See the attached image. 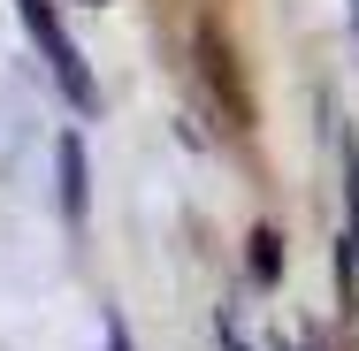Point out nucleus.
<instances>
[{
	"mask_svg": "<svg viewBox=\"0 0 359 351\" xmlns=\"http://www.w3.org/2000/svg\"><path fill=\"white\" fill-rule=\"evenodd\" d=\"M84 8H100V0H84Z\"/></svg>",
	"mask_w": 359,
	"mask_h": 351,
	"instance_id": "nucleus-10",
	"label": "nucleus"
},
{
	"mask_svg": "<svg viewBox=\"0 0 359 351\" xmlns=\"http://www.w3.org/2000/svg\"><path fill=\"white\" fill-rule=\"evenodd\" d=\"M199 69H207V84H215L222 115L245 130V123H252V92H245V76H237V54H229V39H222L215 23H199Z\"/></svg>",
	"mask_w": 359,
	"mask_h": 351,
	"instance_id": "nucleus-2",
	"label": "nucleus"
},
{
	"mask_svg": "<svg viewBox=\"0 0 359 351\" xmlns=\"http://www.w3.org/2000/svg\"><path fill=\"white\" fill-rule=\"evenodd\" d=\"M352 31H359V0H352Z\"/></svg>",
	"mask_w": 359,
	"mask_h": 351,
	"instance_id": "nucleus-8",
	"label": "nucleus"
},
{
	"mask_svg": "<svg viewBox=\"0 0 359 351\" xmlns=\"http://www.w3.org/2000/svg\"><path fill=\"white\" fill-rule=\"evenodd\" d=\"M252 275L260 282L283 275V237H276V229H252Z\"/></svg>",
	"mask_w": 359,
	"mask_h": 351,
	"instance_id": "nucleus-5",
	"label": "nucleus"
},
{
	"mask_svg": "<svg viewBox=\"0 0 359 351\" xmlns=\"http://www.w3.org/2000/svg\"><path fill=\"white\" fill-rule=\"evenodd\" d=\"M107 351H130V329H123L115 313H107Z\"/></svg>",
	"mask_w": 359,
	"mask_h": 351,
	"instance_id": "nucleus-6",
	"label": "nucleus"
},
{
	"mask_svg": "<svg viewBox=\"0 0 359 351\" xmlns=\"http://www.w3.org/2000/svg\"><path fill=\"white\" fill-rule=\"evenodd\" d=\"M23 8V31H31V46L46 54V69H54V84L69 92L76 107H100V84H92V69L76 62V46H69V31L54 23V0H15Z\"/></svg>",
	"mask_w": 359,
	"mask_h": 351,
	"instance_id": "nucleus-1",
	"label": "nucleus"
},
{
	"mask_svg": "<svg viewBox=\"0 0 359 351\" xmlns=\"http://www.w3.org/2000/svg\"><path fill=\"white\" fill-rule=\"evenodd\" d=\"M276 351H298V344H276Z\"/></svg>",
	"mask_w": 359,
	"mask_h": 351,
	"instance_id": "nucleus-9",
	"label": "nucleus"
},
{
	"mask_svg": "<svg viewBox=\"0 0 359 351\" xmlns=\"http://www.w3.org/2000/svg\"><path fill=\"white\" fill-rule=\"evenodd\" d=\"M84 191H92V176H84V138H62V214L69 221H84Z\"/></svg>",
	"mask_w": 359,
	"mask_h": 351,
	"instance_id": "nucleus-3",
	"label": "nucleus"
},
{
	"mask_svg": "<svg viewBox=\"0 0 359 351\" xmlns=\"http://www.w3.org/2000/svg\"><path fill=\"white\" fill-rule=\"evenodd\" d=\"M344 245L359 252V145L344 138Z\"/></svg>",
	"mask_w": 359,
	"mask_h": 351,
	"instance_id": "nucleus-4",
	"label": "nucleus"
},
{
	"mask_svg": "<svg viewBox=\"0 0 359 351\" xmlns=\"http://www.w3.org/2000/svg\"><path fill=\"white\" fill-rule=\"evenodd\" d=\"M222 351H252L245 336H237V321H229V313H222Z\"/></svg>",
	"mask_w": 359,
	"mask_h": 351,
	"instance_id": "nucleus-7",
	"label": "nucleus"
}]
</instances>
